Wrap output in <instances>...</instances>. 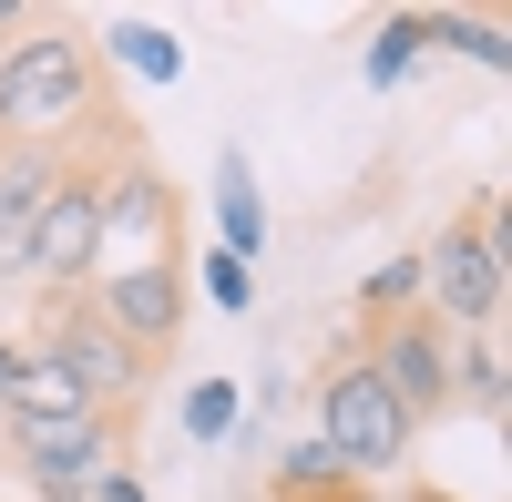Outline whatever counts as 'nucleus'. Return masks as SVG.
Wrapping results in <instances>:
<instances>
[{
	"instance_id": "nucleus-1",
	"label": "nucleus",
	"mask_w": 512,
	"mask_h": 502,
	"mask_svg": "<svg viewBox=\"0 0 512 502\" xmlns=\"http://www.w3.org/2000/svg\"><path fill=\"white\" fill-rule=\"evenodd\" d=\"M93 113V41L62 31V21H31L11 52H0V144H41L72 134Z\"/></svg>"
},
{
	"instance_id": "nucleus-2",
	"label": "nucleus",
	"mask_w": 512,
	"mask_h": 502,
	"mask_svg": "<svg viewBox=\"0 0 512 502\" xmlns=\"http://www.w3.org/2000/svg\"><path fill=\"white\" fill-rule=\"evenodd\" d=\"M123 154H62L52 195H41V236H31V287H82L103 267V185Z\"/></svg>"
},
{
	"instance_id": "nucleus-3",
	"label": "nucleus",
	"mask_w": 512,
	"mask_h": 502,
	"mask_svg": "<svg viewBox=\"0 0 512 502\" xmlns=\"http://www.w3.org/2000/svg\"><path fill=\"white\" fill-rule=\"evenodd\" d=\"M318 451L349 482H369V472H390L400 451H410V421H400V400L369 380V369L349 359V369H328V390H318Z\"/></svg>"
},
{
	"instance_id": "nucleus-4",
	"label": "nucleus",
	"mask_w": 512,
	"mask_h": 502,
	"mask_svg": "<svg viewBox=\"0 0 512 502\" xmlns=\"http://www.w3.org/2000/svg\"><path fill=\"white\" fill-rule=\"evenodd\" d=\"M359 369L400 400V421H431V410H451V349H441V318H431V308L379 318V339L359 349Z\"/></svg>"
},
{
	"instance_id": "nucleus-5",
	"label": "nucleus",
	"mask_w": 512,
	"mask_h": 502,
	"mask_svg": "<svg viewBox=\"0 0 512 502\" xmlns=\"http://www.w3.org/2000/svg\"><path fill=\"white\" fill-rule=\"evenodd\" d=\"M93 318H103L134 359L175 349V328H185V257H134V267H113V277L93 287Z\"/></svg>"
},
{
	"instance_id": "nucleus-6",
	"label": "nucleus",
	"mask_w": 512,
	"mask_h": 502,
	"mask_svg": "<svg viewBox=\"0 0 512 502\" xmlns=\"http://www.w3.org/2000/svg\"><path fill=\"white\" fill-rule=\"evenodd\" d=\"M21 441V472L41 502H72L93 472H113V451H123V410H82V421H31L11 431Z\"/></svg>"
},
{
	"instance_id": "nucleus-7",
	"label": "nucleus",
	"mask_w": 512,
	"mask_h": 502,
	"mask_svg": "<svg viewBox=\"0 0 512 502\" xmlns=\"http://www.w3.org/2000/svg\"><path fill=\"white\" fill-rule=\"evenodd\" d=\"M420 277H431V318L492 328V318H502V246H492V216H461L431 257H420Z\"/></svg>"
},
{
	"instance_id": "nucleus-8",
	"label": "nucleus",
	"mask_w": 512,
	"mask_h": 502,
	"mask_svg": "<svg viewBox=\"0 0 512 502\" xmlns=\"http://www.w3.org/2000/svg\"><path fill=\"white\" fill-rule=\"evenodd\" d=\"M41 359H52V369H62V380H72L82 400H93V410H103V400L123 410V400H134V390H144V359H134V349H123V339H113V328H103L93 308H72V318L52 328V349H41Z\"/></svg>"
},
{
	"instance_id": "nucleus-9",
	"label": "nucleus",
	"mask_w": 512,
	"mask_h": 502,
	"mask_svg": "<svg viewBox=\"0 0 512 502\" xmlns=\"http://www.w3.org/2000/svg\"><path fill=\"white\" fill-rule=\"evenodd\" d=\"M52 164L62 154H41V144H0V277H31V236H41Z\"/></svg>"
},
{
	"instance_id": "nucleus-10",
	"label": "nucleus",
	"mask_w": 512,
	"mask_h": 502,
	"mask_svg": "<svg viewBox=\"0 0 512 502\" xmlns=\"http://www.w3.org/2000/svg\"><path fill=\"white\" fill-rule=\"evenodd\" d=\"M113 236H154V257H175V185H164L154 164H134V154H123L113 185H103V246Z\"/></svg>"
},
{
	"instance_id": "nucleus-11",
	"label": "nucleus",
	"mask_w": 512,
	"mask_h": 502,
	"mask_svg": "<svg viewBox=\"0 0 512 502\" xmlns=\"http://www.w3.org/2000/svg\"><path fill=\"white\" fill-rule=\"evenodd\" d=\"M216 226H226V257H256V246H267V205H256L246 154H226V164H216Z\"/></svg>"
},
{
	"instance_id": "nucleus-12",
	"label": "nucleus",
	"mask_w": 512,
	"mask_h": 502,
	"mask_svg": "<svg viewBox=\"0 0 512 502\" xmlns=\"http://www.w3.org/2000/svg\"><path fill=\"white\" fill-rule=\"evenodd\" d=\"M82 410H93V400H82L52 359H21V380H11V431H31V421H82Z\"/></svg>"
},
{
	"instance_id": "nucleus-13",
	"label": "nucleus",
	"mask_w": 512,
	"mask_h": 502,
	"mask_svg": "<svg viewBox=\"0 0 512 502\" xmlns=\"http://www.w3.org/2000/svg\"><path fill=\"white\" fill-rule=\"evenodd\" d=\"M103 41H113V62H123V72H144V82H175V72H185L175 31H154V21H113Z\"/></svg>"
},
{
	"instance_id": "nucleus-14",
	"label": "nucleus",
	"mask_w": 512,
	"mask_h": 502,
	"mask_svg": "<svg viewBox=\"0 0 512 502\" xmlns=\"http://www.w3.org/2000/svg\"><path fill=\"white\" fill-rule=\"evenodd\" d=\"M359 298H369V318H410V308H420V257H390Z\"/></svg>"
},
{
	"instance_id": "nucleus-15",
	"label": "nucleus",
	"mask_w": 512,
	"mask_h": 502,
	"mask_svg": "<svg viewBox=\"0 0 512 502\" xmlns=\"http://www.w3.org/2000/svg\"><path fill=\"white\" fill-rule=\"evenodd\" d=\"M195 287H205V298H216L226 318H246V308H256V287H246V257H226V246L205 257V277H195Z\"/></svg>"
},
{
	"instance_id": "nucleus-16",
	"label": "nucleus",
	"mask_w": 512,
	"mask_h": 502,
	"mask_svg": "<svg viewBox=\"0 0 512 502\" xmlns=\"http://www.w3.org/2000/svg\"><path fill=\"white\" fill-rule=\"evenodd\" d=\"M420 41H431V21H390V31H379V52H369V82H400Z\"/></svg>"
},
{
	"instance_id": "nucleus-17",
	"label": "nucleus",
	"mask_w": 512,
	"mask_h": 502,
	"mask_svg": "<svg viewBox=\"0 0 512 502\" xmlns=\"http://www.w3.org/2000/svg\"><path fill=\"white\" fill-rule=\"evenodd\" d=\"M226 421H236V390H226V380H195V400H185V431H195V441H216Z\"/></svg>"
},
{
	"instance_id": "nucleus-18",
	"label": "nucleus",
	"mask_w": 512,
	"mask_h": 502,
	"mask_svg": "<svg viewBox=\"0 0 512 502\" xmlns=\"http://www.w3.org/2000/svg\"><path fill=\"white\" fill-rule=\"evenodd\" d=\"M277 502H369L349 472H318V482H277Z\"/></svg>"
},
{
	"instance_id": "nucleus-19",
	"label": "nucleus",
	"mask_w": 512,
	"mask_h": 502,
	"mask_svg": "<svg viewBox=\"0 0 512 502\" xmlns=\"http://www.w3.org/2000/svg\"><path fill=\"white\" fill-rule=\"evenodd\" d=\"M82 502H144V482L113 462V472H93V482H82Z\"/></svg>"
},
{
	"instance_id": "nucleus-20",
	"label": "nucleus",
	"mask_w": 512,
	"mask_h": 502,
	"mask_svg": "<svg viewBox=\"0 0 512 502\" xmlns=\"http://www.w3.org/2000/svg\"><path fill=\"white\" fill-rule=\"evenodd\" d=\"M11 380H21V349H11V339H0V400H11Z\"/></svg>"
},
{
	"instance_id": "nucleus-21",
	"label": "nucleus",
	"mask_w": 512,
	"mask_h": 502,
	"mask_svg": "<svg viewBox=\"0 0 512 502\" xmlns=\"http://www.w3.org/2000/svg\"><path fill=\"white\" fill-rule=\"evenodd\" d=\"M0 31H31V11H21V0H0Z\"/></svg>"
}]
</instances>
